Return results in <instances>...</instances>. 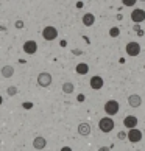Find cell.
<instances>
[{
  "label": "cell",
  "instance_id": "obj_1",
  "mask_svg": "<svg viewBox=\"0 0 145 151\" xmlns=\"http://www.w3.org/2000/svg\"><path fill=\"white\" fill-rule=\"evenodd\" d=\"M115 128V123H114V120H113V117H102V119L98 120V129L102 131V132H105V134H108V132H111Z\"/></svg>",
  "mask_w": 145,
  "mask_h": 151
},
{
  "label": "cell",
  "instance_id": "obj_2",
  "mask_svg": "<svg viewBox=\"0 0 145 151\" xmlns=\"http://www.w3.org/2000/svg\"><path fill=\"white\" fill-rule=\"evenodd\" d=\"M103 111L106 112L108 117H114V115L119 114L120 104H119V101H117V100H108V101L105 103V106H103Z\"/></svg>",
  "mask_w": 145,
  "mask_h": 151
},
{
  "label": "cell",
  "instance_id": "obj_3",
  "mask_svg": "<svg viewBox=\"0 0 145 151\" xmlns=\"http://www.w3.org/2000/svg\"><path fill=\"white\" fill-rule=\"evenodd\" d=\"M125 52H126L128 56H131V58L139 56V55H141V44H137V42H134V41L128 42L126 47H125Z\"/></svg>",
  "mask_w": 145,
  "mask_h": 151
},
{
  "label": "cell",
  "instance_id": "obj_4",
  "mask_svg": "<svg viewBox=\"0 0 145 151\" xmlns=\"http://www.w3.org/2000/svg\"><path fill=\"white\" fill-rule=\"evenodd\" d=\"M42 37L45 39V41H55V39L58 37V30L55 28V27H52V25L44 27V30H42Z\"/></svg>",
  "mask_w": 145,
  "mask_h": 151
},
{
  "label": "cell",
  "instance_id": "obj_5",
  "mask_svg": "<svg viewBox=\"0 0 145 151\" xmlns=\"http://www.w3.org/2000/svg\"><path fill=\"white\" fill-rule=\"evenodd\" d=\"M142 131L141 129H137V128H133V129H128L126 132V139L130 140L131 143H139L142 140Z\"/></svg>",
  "mask_w": 145,
  "mask_h": 151
},
{
  "label": "cell",
  "instance_id": "obj_6",
  "mask_svg": "<svg viewBox=\"0 0 145 151\" xmlns=\"http://www.w3.org/2000/svg\"><path fill=\"white\" fill-rule=\"evenodd\" d=\"M52 81H53V78L48 72H41L38 75V86H41V87H48L52 84Z\"/></svg>",
  "mask_w": 145,
  "mask_h": 151
},
{
  "label": "cell",
  "instance_id": "obj_7",
  "mask_svg": "<svg viewBox=\"0 0 145 151\" xmlns=\"http://www.w3.org/2000/svg\"><path fill=\"white\" fill-rule=\"evenodd\" d=\"M131 20L134 22L136 25L142 24V22L145 20V11H144L142 8H136V9H133V11H131Z\"/></svg>",
  "mask_w": 145,
  "mask_h": 151
},
{
  "label": "cell",
  "instance_id": "obj_8",
  "mask_svg": "<svg viewBox=\"0 0 145 151\" xmlns=\"http://www.w3.org/2000/svg\"><path fill=\"white\" fill-rule=\"evenodd\" d=\"M103 84H105V81L100 75H94L91 78V81H89V86H91V89H94V91H100V89L103 87Z\"/></svg>",
  "mask_w": 145,
  "mask_h": 151
},
{
  "label": "cell",
  "instance_id": "obj_9",
  "mask_svg": "<svg viewBox=\"0 0 145 151\" xmlns=\"http://www.w3.org/2000/svg\"><path fill=\"white\" fill-rule=\"evenodd\" d=\"M24 52L27 53V55H35L36 52H38V44H36V41H25L24 42Z\"/></svg>",
  "mask_w": 145,
  "mask_h": 151
},
{
  "label": "cell",
  "instance_id": "obj_10",
  "mask_svg": "<svg viewBox=\"0 0 145 151\" xmlns=\"http://www.w3.org/2000/svg\"><path fill=\"white\" fill-rule=\"evenodd\" d=\"M137 117L136 115H126L123 119V126L126 128V129H133V128H137Z\"/></svg>",
  "mask_w": 145,
  "mask_h": 151
},
{
  "label": "cell",
  "instance_id": "obj_11",
  "mask_svg": "<svg viewBox=\"0 0 145 151\" xmlns=\"http://www.w3.org/2000/svg\"><path fill=\"white\" fill-rule=\"evenodd\" d=\"M91 132H92V128H91V125H89L87 122H81L80 125H78V134H80V136L87 137Z\"/></svg>",
  "mask_w": 145,
  "mask_h": 151
},
{
  "label": "cell",
  "instance_id": "obj_12",
  "mask_svg": "<svg viewBox=\"0 0 145 151\" xmlns=\"http://www.w3.org/2000/svg\"><path fill=\"white\" fill-rule=\"evenodd\" d=\"M47 147V140H45V137H42V136H38L33 139V148L38 150V151H41Z\"/></svg>",
  "mask_w": 145,
  "mask_h": 151
},
{
  "label": "cell",
  "instance_id": "obj_13",
  "mask_svg": "<svg viewBox=\"0 0 145 151\" xmlns=\"http://www.w3.org/2000/svg\"><path fill=\"white\" fill-rule=\"evenodd\" d=\"M128 104H130L131 108H139V106L142 104V97L139 93H131L130 97H128Z\"/></svg>",
  "mask_w": 145,
  "mask_h": 151
},
{
  "label": "cell",
  "instance_id": "obj_14",
  "mask_svg": "<svg viewBox=\"0 0 145 151\" xmlns=\"http://www.w3.org/2000/svg\"><path fill=\"white\" fill-rule=\"evenodd\" d=\"M0 75H2L3 78H13V75H14V67L13 65H9V64H6V65H3L2 69H0Z\"/></svg>",
  "mask_w": 145,
  "mask_h": 151
},
{
  "label": "cell",
  "instance_id": "obj_15",
  "mask_svg": "<svg viewBox=\"0 0 145 151\" xmlns=\"http://www.w3.org/2000/svg\"><path fill=\"white\" fill-rule=\"evenodd\" d=\"M81 22H83V25H84V27H92L94 24H95V16H94L92 13H86L81 17Z\"/></svg>",
  "mask_w": 145,
  "mask_h": 151
},
{
  "label": "cell",
  "instance_id": "obj_16",
  "mask_svg": "<svg viewBox=\"0 0 145 151\" xmlns=\"http://www.w3.org/2000/svg\"><path fill=\"white\" fill-rule=\"evenodd\" d=\"M75 72L78 75H87L89 73V65L86 63H78L75 65Z\"/></svg>",
  "mask_w": 145,
  "mask_h": 151
},
{
  "label": "cell",
  "instance_id": "obj_17",
  "mask_svg": "<svg viewBox=\"0 0 145 151\" xmlns=\"http://www.w3.org/2000/svg\"><path fill=\"white\" fill-rule=\"evenodd\" d=\"M74 91H75V86H74V83L67 81V83H64V84H63V92H64V93H72Z\"/></svg>",
  "mask_w": 145,
  "mask_h": 151
},
{
  "label": "cell",
  "instance_id": "obj_18",
  "mask_svg": "<svg viewBox=\"0 0 145 151\" xmlns=\"http://www.w3.org/2000/svg\"><path fill=\"white\" fill-rule=\"evenodd\" d=\"M109 36L111 37H119L120 36V28H119V27H113V28H109Z\"/></svg>",
  "mask_w": 145,
  "mask_h": 151
},
{
  "label": "cell",
  "instance_id": "obj_19",
  "mask_svg": "<svg viewBox=\"0 0 145 151\" xmlns=\"http://www.w3.org/2000/svg\"><path fill=\"white\" fill-rule=\"evenodd\" d=\"M6 93L9 95V97H14V95L17 93V87H16V86H9L6 89Z\"/></svg>",
  "mask_w": 145,
  "mask_h": 151
},
{
  "label": "cell",
  "instance_id": "obj_20",
  "mask_svg": "<svg viewBox=\"0 0 145 151\" xmlns=\"http://www.w3.org/2000/svg\"><path fill=\"white\" fill-rule=\"evenodd\" d=\"M137 0H122V3L125 5V6H134Z\"/></svg>",
  "mask_w": 145,
  "mask_h": 151
},
{
  "label": "cell",
  "instance_id": "obj_21",
  "mask_svg": "<svg viewBox=\"0 0 145 151\" xmlns=\"http://www.w3.org/2000/svg\"><path fill=\"white\" fill-rule=\"evenodd\" d=\"M117 137H119V140H125V139H126V132L125 131H120L119 134H117Z\"/></svg>",
  "mask_w": 145,
  "mask_h": 151
},
{
  "label": "cell",
  "instance_id": "obj_22",
  "mask_svg": "<svg viewBox=\"0 0 145 151\" xmlns=\"http://www.w3.org/2000/svg\"><path fill=\"white\" fill-rule=\"evenodd\" d=\"M16 28H17V30H22V28H24V22H22V20H16Z\"/></svg>",
  "mask_w": 145,
  "mask_h": 151
},
{
  "label": "cell",
  "instance_id": "obj_23",
  "mask_svg": "<svg viewBox=\"0 0 145 151\" xmlns=\"http://www.w3.org/2000/svg\"><path fill=\"white\" fill-rule=\"evenodd\" d=\"M98 151H111V147H100Z\"/></svg>",
  "mask_w": 145,
  "mask_h": 151
},
{
  "label": "cell",
  "instance_id": "obj_24",
  "mask_svg": "<svg viewBox=\"0 0 145 151\" xmlns=\"http://www.w3.org/2000/svg\"><path fill=\"white\" fill-rule=\"evenodd\" d=\"M78 101H84V95H83V93L78 95Z\"/></svg>",
  "mask_w": 145,
  "mask_h": 151
},
{
  "label": "cell",
  "instance_id": "obj_25",
  "mask_svg": "<svg viewBox=\"0 0 145 151\" xmlns=\"http://www.w3.org/2000/svg\"><path fill=\"white\" fill-rule=\"evenodd\" d=\"M61 151H72V148L70 147H63V148H61Z\"/></svg>",
  "mask_w": 145,
  "mask_h": 151
},
{
  "label": "cell",
  "instance_id": "obj_26",
  "mask_svg": "<svg viewBox=\"0 0 145 151\" xmlns=\"http://www.w3.org/2000/svg\"><path fill=\"white\" fill-rule=\"evenodd\" d=\"M2 104H3V97L0 95V106H2Z\"/></svg>",
  "mask_w": 145,
  "mask_h": 151
},
{
  "label": "cell",
  "instance_id": "obj_27",
  "mask_svg": "<svg viewBox=\"0 0 145 151\" xmlns=\"http://www.w3.org/2000/svg\"><path fill=\"white\" fill-rule=\"evenodd\" d=\"M139 2H145V0H139Z\"/></svg>",
  "mask_w": 145,
  "mask_h": 151
},
{
  "label": "cell",
  "instance_id": "obj_28",
  "mask_svg": "<svg viewBox=\"0 0 145 151\" xmlns=\"http://www.w3.org/2000/svg\"><path fill=\"white\" fill-rule=\"evenodd\" d=\"M137 151H141V150H137Z\"/></svg>",
  "mask_w": 145,
  "mask_h": 151
}]
</instances>
